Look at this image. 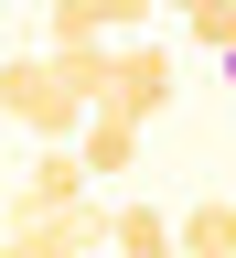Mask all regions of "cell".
I'll list each match as a JSON object with an SVG mask.
<instances>
[{"mask_svg": "<svg viewBox=\"0 0 236 258\" xmlns=\"http://www.w3.org/2000/svg\"><path fill=\"white\" fill-rule=\"evenodd\" d=\"M0 118H22L32 140H75V129H86V97L64 86L54 54H0Z\"/></svg>", "mask_w": 236, "mask_h": 258, "instance_id": "1", "label": "cell"}, {"mask_svg": "<svg viewBox=\"0 0 236 258\" xmlns=\"http://www.w3.org/2000/svg\"><path fill=\"white\" fill-rule=\"evenodd\" d=\"M108 226H118V205L75 194V205H54V215H32V226H0V258H97Z\"/></svg>", "mask_w": 236, "mask_h": 258, "instance_id": "2", "label": "cell"}, {"mask_svg": "<svg viewBox=\"0 0 236 258\" xmlns=\"http://www.w3.org/2000/svg\"><path fill=\"white\" fill-rule=\"evenodd\" d=\"M97 108H118V118H161L172 108V54L161 43H140V32H129V43H108V86H97Z\"/></svg>", "mask_w": 236, "mask_h": 258, "instance_id": "3", "label": "cell"}, {"mask_svg": "<svg viewBox=\"0 0 236 258\" xmlns=\"http://www.w3.org/2000/svg\"><path fill=\"white\" fill-rule=\"evenodd\" d=\"M86 194V161H75V140H43L22 161V183H11V205H0V226H32V215H54V205H75Z\"/></svg>", "mask_w": 236, "mask_h": 258, "instance_id": "4", "label": "cell"}, {"mask_svg": "<svg viewBox=\"0 0 236 258\" xmlns=\"http://www.w3.org/2000/svg\"><path fill=\"white\" fill-rule=\"evenodd\" d=\"M161 0H54V43H129Z\"/></svg>", "mask_w": 236, "mask_h": 258, "instance_id": "5", "label": "cell"}, {"mask_svg": "<svg viewBox=\"0 0 236 258\" xmlns=\"http://www.w3.org/2000/svg\"><path fill=\"white\" fill-rule=\"evenodd\" d=\"M75 161H86V183H97V172H129V161H140V118L86 108V129H75Z\"/></svg>", "mask_w": 236, "mask_h": 258, "instance_id": "6", "label": "cell"}, {"mask_svg": "<svg viewBox=\"0 0 236 258\" xmlns=\"http://www.w3.org/2000/svg\"><path fill=\"white\" fill-rule=\"evenodd\" d=\"M108 258H172V215H161V205H118Z\"/></svg>", "mask_w": 236, "mask_h": 258, "instance_id": "7", "label": "cell"}, {"mask_svg": "<svg viewBox=\"0 0 236 258\" xmlns=\"http://www.w3.org/2000/svg\"><path fill=\"white\" fill-rule=\"evenodd\" d=\"M172 247H183V258H236V205H193Z\"/></svg>", "mask_w": 236, "mask_h": 258, "instance_id": "8", "label": "cell"}, {"mask_svg": "<svg viewBox=\"0 0 236 258\" xmlns=\"http://www.w3.org/2000/svg\"><path fill=\"white\" fill-rule=\"evenodd\" d=\"M43 54L64 64V86H75L86 108H97V86H108V43H43Z\"/></svg>", "mask_w": 236, "mask_h": 258, "instance_id": "9", "label": "cell"}, {"mask_svg": "<svg viewBox=\"0 0 236 258\" xmlns=\"http://www.w3.org/2000/svg\"><path fill=\"white\" fill-rule=\"evenodd\" d=\"M183 22H193V32H204V43H215V54L236 43V0H193V11H183Z\"/></svg>", "mask_w": 236, "mask_h": 258, "instance_id": "10", "label": "cell"}, {"mask_svg": "<svg viewBox=\"0 0 236 258\" xmlns=\"http://www.w3.org/2000/svg\"><path fill=\"white\" fill-rule=\"evenodd\" d=\"M225 86H236V43H225Z\"/></svg>", "mask_w": 236, "mask_h": 258, "instance_id": "11", "label": "cell"}, {"mask_svg": "<svg viewBox=\"0 0 236 258\" xmlns=\"http://www.w3.org/2000/svg\"><path fill=\"white\" fill-rule=\"evenodd\" d=\"M172 11H193V0H172Z\"/></svg>", "mask_w": 236, "mask_h": 258, "instance_id": "12", "label": "cell"}]
</instances>
